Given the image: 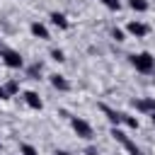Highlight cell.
I'll return each mask as SVG.
<instances>
[{
	"mask_svg": "<svg viewBox=\"0 0 155 155\" xmlns=\"http://www.w3.org/2000/svg\"><path fill=\"white\" fill-rule=\"evenodd\" d=\"M131 65L138 73H153L155 70V58H153L150 51H140V53H133L131 56Z\"/></svg>",
	"mask_w": 155,
	"mask_h": 155,
	"instance_id": "6da1fadb",
	"label": "cell"
},
{
	"mask_svg": "<svg viewBox=\"0 0 155 155\" xmlns=\"http://www.w3.org/2000/svg\"><path fill=\"white\" fill-rule=\"evenodd\" d=\"M70 126H73V131L78 133V138H85V140H90V138L94 136L92 126H90L85 119H80V116H70Z\"/></svg>",
	"mask_w": 155,
	"mask_h": 155,
	"instance_id": "7a4b0ae2",
	"label": "cell"
},
{
	"mask_svg": "<svg viewBox=\"0 0 155 155\" xmlns=\"http://www.w3.org/2000/svg\"><path fill=\"white\" fill-rule=\"evenodd\" d=\"M0 58H2V63H5L7 68H22V65H24L22 53H19V51H15V48H5Z\"/></svg>",
	"mask_w": 155,
	"mask_h": 155,
	"instance_id": "3957f363",
	"label": "cell"
},
{
	"mask_svg": "<svg viewBox=\"0 0 155 155\" xmlns=\"http://www.w3.org/2000/svg\"><path fill=\"white\" fill-rule=\"evenodd\" d=\"M126 31H128L131 36H136V39H143V36L150 31V27H148V24H143V22H128Z\"/></svg>",
	"mask_w": 155,
	"mask_h": 155,
	"instance_id": "277c9868",
	"label": "cell"
},
{
	"mask_svg": "<svg viewBox=\"0 0 155 155\" xmlns=\"http://www.w3.org/2000/svg\"><path fill=\"white\" fill-rule=\"evenodd\" d=\"M22 97H24L27 107H31V109H36V111H39V109H44V99H41V97H39V94H36L34 90H27V92H24Z\"/></svg>",
	"mask_w": 155,
	"mask_h": 155,
	"instance_id": "5b68a950",
	"label": "cell"
},
{
	"mask_svg": "<svg viewBox=\"0 0 155 155\" xmlns=\"http://www.w3.org/2000/svg\"><path fill=\"white\" fill-rule=\"evenodd\" d=\"M133 107L143 114H153L155 111V97H145V99H133Z\"/></svg>",
	"mask_w": 155,
	"mask_h": 155,
	"instance_id": "8992f818",
	"label": "cell"
},
{
	"mask_svg": "<svg viewBox=\"0 0 155 155\" xmlns=\"http://www.w3.org/2000/svg\"><path fill=\"white\" fill-rule=\"evenodd\" d=\"M48 80H51V85H53L56 90H61V92H68V90H70V82H68L63 75H58V73H53Z\"/></svg>",
	"mask_w": 155,
	"mask_h": 155,
	"instance_id": "52a82bcc",
	"label": "cell"
},
{
	"mask_svg": "<svg viewBox=\"0 0 155 155\" xmlns=\"http://www.w3.org/2000/svg\"><path fill=\"white\" fill-rule=\"evenodd\" d=\"M29 31H31L36 39H48V29H46V24H41V22H31Z\"/></svg>",
	"mask_w": 155,
	"mask_h": 155,
	"instance_id": "ba28073f",
	"label": "cell"
},
{
	"mask_svg": "<svg viewBox=\"0 0 155 155\" xmlns=\"http://www.w3.org/2000/svg\"><path fill=\"white\" fill-rule=\"evenodd\" d=\"M99 109L107 114V119L111 121V126H119V124H121V111H114V109H109L107 104H99Z\"/></svg>",
	"mask_w": 155,
	"mask_h": 155,
	"instance_id": "9c48e42d",
	"label": "cell"
},
{
	"mask_svg": "<svg viewBox=\"0 0 155 155\" xmlns=\"http://www.w3.org/2000/svg\"><path fill=\"white\" fill-rule=\"evenodd\" d=\"M51 22H53L58 29H68V27H70V22H68V17H65L63 12H51Z\"/></svg>",
	"mask_w": 155,
	"mask_h": 155,
	"instance_id": "30bf717a",
	"label": "cell"
},
{
	"mask_svg": "<svg viewBox=\"0 0 155 155\" xmlns=\"http://www.w3.org/2000/svg\"><path fill=\"white\" fill-rule=\"evenodd\" d=\"M128 7H131L133 12H145L150 5H148V0H128Z\"/></svg>",
	"mask_w": 155,
	"mask_h": 155,
	"instance_id": "8fae6325",
	"label": "cell"
},
{
	"mask_svg": "<svg viewBox=\"0 0 155 155\" xmlns=\"http://www.w3.org/2000/svg\"><path fill=\"white\" fill-rule=\"evenodd\" d=\"M27 78L39 80V78H41V63H31V65L27 68Z\"/></svg>",
	"mask_w": 155,
	"mask_h": 155,
	"instance_id": "7c38bea8",
	"label": "cell"
},
{
	"mask_svg": "<svg viewBox=\"0 0 155 155\" xmlns=\"http://www.w3.org/2000/svg\"><path fill=\"white\" fill-rule=\"evenodd\" d=\"M111 138H114V140H119L121 145H124V143L128 140V136H126V133H124V131H121L119 126H111Z\"/></svg>",
	"mask_w": 155,
	"mask_h": 155,
	"instance_id": "4fadbf2b",
	"label": "cell"
},
{
	"mask_svg": "<svg viewBox=\"0 0 155 155\" xmlns=\"http://www.w3.org/2000/svg\"><path fill=\"white\" fill-rule=\"evenodd\" d=\"M121 124H126L128 128H138V119L131 114H124V111H121Z\"/></svg>",
	"mask_w": 155,
	"mask_h": 155,
	"instance_id": "5bb4252c",
	"label": "cell"
},
{
	"mask_svg": "<svg viewBox=\"0 0 155 155\" xmlns=\"http://www.w3.org/2000/svg\"><path fill=\"white\" fill-rule=\"evenodd\" d=\"M5 90H7V94L12 97V94H17V92H19V82L12 78V80H7V82H5Z\"/></svg>",
	"mask_w": 155,
	"mask_h": 155,
	"instance_id": "9a60e30c",
	"label": "cell"
},
{
	"mask_svg": "<svg viewBox=\"0 0 155 155\" xmlns=\"http://www.w3.org/2000/svg\"><path fill=\"white\" fill-rule=\"evenodd\" d=\"M19 155H39V150L34 145H29V143H22L19 145Z\"/></svg>",
	"mask_w": 155,
	"mask_h": 155,
	"instance_id": "2e32d148",
	"label": "cell"
},
{
	"mask_svg": "<svg viewBox=\"0 0 155 155\" xmlns=\"http://www.w3.org/2000/svg\"><path fill=\"white\" fill-rule=\"evenodd\" d=\"M124 148H126V150H128L131 155H143V153H140V148H138V145H136V143H133L131 138H128V140L124 143Z\"/></svg>",
	"mask_w": 155,
	"mask_h": 155,
	"instance_id": "e0dca14e",
	"label": "cell"
},
{
	"mask_svg": "<svg viewBox=\"0 0 155 155\" xmlns=\"http://www.w3.org/2000/svg\"><path fill=\"white\" fill-rule=\"evenodd\" d=\"M107 10H121V0H99Z\"/></svg>",
	"mask_w": 155,
	"mask_h": 155,
	"instance_id": "ac0fdd59",
	"label": "cell"
},
{
	"mask_svg": "<svg viewBox=\"0 0 155 155\" xmlns=\"http://www.w3.org/2000/svg\"><path fill=\"white\" fill-rule=\"evenodd\" d=\"M51 58L58 61V63H63V61H65V53H63L61 48H51Z\"/></svg>",
	"mask_w": 155,
	"mask_h": 155,
	"instance_id": "d6986e66",
	"label": "cell"
},
{
	"mask_svg": "<svg viewBox=\"0 0 155 155\" xmlns=\"http://www.w3.org/2000/svg\"><path fill=\"white\" fill-rule=\"evenodd\" d=\"M111 39H114V41H124V29L114 27V29H111Z\"/></svg>",
	"mask_w": 155,
	"mask_h": 155,
	"instance_id": "ffe728a7",
	"label": "cell"
},
{
	"mask_svg": "<svg viewBox=\"0 0 155 155\" xmlns=\"http://www.w3.org/2000/svg\"><path fill=\"white\" fill-rule=\"evenodd\" d=\"M10 94H7V90H5V85H0V99H7Z\"/></svg>",
	"mask_w": 155,
	"mask_h": 155,
	"instance_id": "44dd1931",
	"label": "cell"
},
{
	"mask_svg": "<svg viewBox=\"0 0 155 155\" xmlns=\"http://www.w3.org/2000/svg\"><path fill=\"white\" fill-rule=\"evenodd\" d=\"M85 155H99V153H97V148H87V150H85Z\"/></svg>",
	"mask_w": 155,
	"mask_h": 155,
	"instance_id": "7402d4cb",
	"label": "cell"
},
{
	"mask_svg": "<svg viewBox=\"0 0 155 155\" xmlns=\"http://www.w3.org/2000/svg\"><path fill=\"white\" fill-rule=\"evenodd\" d=\"M56 155H70L68 150H56Z\"/></svg>",
	"mask_w": 155,
	"mask_h": 155,
	"instance_id": "603a6c76",
	"label": "cell"
},
{
	"mask_svg": "<svg viewBox=\"0 0 155 155\" xmlns=\"http://www.w3.org/2000/svg\"><path fill=\"white\" fill-rule=\"evenodd\" d=\"M150 121H153V126H155V111H153V114H150Z\"/></svg>",
	"mask_w": 155,
	"mask_h": 155,
	"instance_id": "cb8c5ba5",
	"label": "cell"
},
{
	"mask_svg": "<svg viewBox=\"0 0 155 155\" xmlns=\"http://www.w3.org/2000/svg\"><path fill=\"white\" fill-rule=\"evenodd\" d=\"M2 51H5V48H2V46H0V56H2Z\"/></svg>",
	"mask_w": 155,
	"mask_h": 155,
	"instance_id": "d4e9b609",
	"label": "cell"
},
{
	"mask_svg": "<svg viewBox=\"0 0 155 155\" xmlns=\"http://www.w3.org/2000/svg\"><path fill=\"white\" fill-rule=\"evenodd\" d=\"M0 148H2V140H0Z\"/></svg>",
	"mask_w": 155,
	"mask_h": 155,
	"instance_id": "484cf974",
	"label": "cell"
}]
</instances>
